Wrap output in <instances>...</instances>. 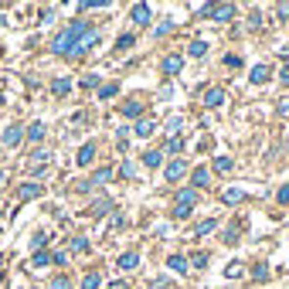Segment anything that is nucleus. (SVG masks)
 <instances>
[{
    "instance_id": "58836bf2",
    "label": "nucleus",
    "mask_w": 289,
    "mask_h": 289,
    "mask_svg": "<svg viewBox=\"0 0 289 289\" xmlns=\"http://www.w3.org/2000/svg\"><path fill=\"white\" fill-rule=\"evenodd\" d=\"M224 65H228V68H242V58H238V55H224Z\"/></svg>"
},
{
    "instance_id": "864d4df0",
    "label": "nucleus",
    "mask_w": 289,
    "mask_h": 289,
    "mask_svg": "<svg viewBox=\"0 0 289 289\" xmlns=\"http://www.w3.org/2000/svg\"><path fill=\"white\" fill-rule=\"evenodd\" d=\"M0 102H3V95H0Z\"/></svg>"
},
{
    "instance_id": "de8ad7c7",
    "label": "nucleus",
    "mask_w": 289,
    "mask_h": 289,
    "mask_svg": "<svg viewBox=\"0 0 289 289\" xmlns=\"http://www.w3.org/2000/svg\"><path fill=\"white\" fill-rule=\"evenodd\" d=\"M279 204H289V184L283 187V191H279Z\"/></svg>"
},
{
    "instance_id": "aec40b11",
    "label": "nucleus",
    "mask_w": 289,
    "mask_h": 289,
    "mask_svg": "<svg viewBox=\"0 0 289 289\" xmlns=\"http://www.w3.org/2000/svg\"><path fill=\"white\" fill-rule=\"evenodd\" d=\"M109 211H112V201H109V198H99V201L92 204V215H95V218L109 215Z\"/></svg>"
},
{
    "instance_id": "e433bc0d",
    "label": "nucleus",
    "mask_w": 289,
    "mask_h": 289,
    "mask_svg": "<svg viewBox=\"0 0 289 289\" xmlns=\"http://www.w3.org/2000/svg\"><path fill=\"white\" fill-rule=\"evenodd\" d=\"M184 143H180V136H170V143H167V153H180Z\"/></svg>"
},
{
    "instance_id": "412c9836",
    "label": "nucleus",
    "mask_w": 289,
    "mask_h": 289,
    "mask_svg": "<svg viewBox=\"0 0 289 289\" xmlns=\"http://www.w3.org/2000/svg\"><path fill=\"white\" fill-rule=\"evenodd\" d=\"M215 228H218V221H215V218H208V221H198V228H194V235H198V238H204V235H211Z\"/></svg>"
},
{
    "instance_id": "4be33fe9",
    "label": "nucleus",
    "mask_w": 289,
    "mask_h": 289,
    "mask_svg": "<svg viewBox=\"0 0 289 289\" xmlns=\"http://www.w3.org/2000/svg\"><path fill=\"white\" fill-rule=\"evenodd\" d=\"M248 78H252L255 85H262V82L269 78V65H266V62H262V65H255V68H252V75H248Z\"/></svg>"
},
{
    "instance_id": "ea45409f",
    "label": "nucleus",
    "mask_w": 289,
    "mask_h": 289,
    "mask_svg": "<svg viewBox=\"0 0 289 289\" xmlns=\"http://www.w3.org/2000/svg\"><path fill=\"white\" fill-rule=\"evenodd\" d=\"M119 174H123V177H133V174H136V167H133V163H130V160H126V163H123V167H119Z\"/></svg>"
},
{
    "instance_id": "473e14b6",
    "label": "nucleus",
    "mask_w": 289,
    "mask_h": 289,
    "mask_svg": "<svg viewBox=\"0 0 289 289\" xmlns=\"http://www.w3.org/2000/svg\"><path fill=\"white\" fill-rule=\"evenodd\" d=\"M191 266H194V269H208V255H204V252H198V255L191 259Z\"/></svg>"
},
{
    "instance_id": "f3484780",
    "label": "nucleus",
    "mask_w": 289,
    "mask_h": 289,
    "mask_svg": "<svg viewBox=\"0 0 289 289\" xmlns=\"http://www.w3.org/2000/svg\"><path fill=\"white\" fill-rule=\"evenodd\" d=\"M48 156H51L48 150H34V153H31V170H41V167L48 163Z\"/></svg>"
},
{
    "instance_id": "2f4dec72",
    "label": "nucleus",
    "mask_w": 289,
    "mask_h": 289,
    "mask_svg": "<svg viewBox=\"0 0 289 289\" xmlns=\"http://www.w3.org/2000/svg\"><path fill=\"white\" fill-rule=\"evenodd\" d=\"M51 289H72V279H68V276H55V279H51Z\"/></svg>"
},
{
    "instance_id": "09e8293b",
    "label": "nucleus",
    "mask_w": 289,
    "mask_h": 289,
    "mask_svg": "<svg viewBox=\"0 0 289 289\" xmlns=\"http://www.w3.org/2000/svg\"><path fill=\"white\" fill-rule=\"evenodd\" d=\"M279 78H283V82H286V85H289V65H286V68H283V72H279Z\"/></svg>"
},
{
    "instance_id": "c03bdc74",
    "label": "nucleus",
    "mask_w": 289,
    "mask_h": 289,
    "mask_svg": "<svg viewBox=\"0 0 289 289\" xmlns=\"http://www.w3.org/2000/svg\"><path fill=\"white\" fill-rule=\"evenodd\" d=\"M51 262H55V266H65V262H68V255H65V252H55V255H51Z\"/></svg>"
},
{
    "instance_id": "6ab92c4d",
    "label": "nucleus",
    "mask_w": 289,
    "mask_h": 289,
    "mask_svg": "<svg viewBox=\"0 0 289 289\" xmlns=\"http://www.w3.org/2000/svg\"><path fill=\"white\" fill-rule=\"evenodd\" d=\"M221 198H224V204H238V201H245V191L242 187H228Z\"/></svg>"
},
{
    "instance_id": "7c9ffc66",
    "label": "nucleus",
    "mask_w": 289,
    "mask_h": 289,
    "mask_svg": "<svg viewBox=\"0 0 289 289\" xmlns=\"http://www.w3.org/2000/svg\"><path fill=\"white\" fill-rule=\"evenodd\" d=\"M116 92H119V85H116V82H109V85H102V89H99V99H112Z\"/></svg>"
},
{
    "instance_id": "8fccbe9b",
    "label": "nucleus",
    "mask_w": 289,
    "mask_h": 289,
    "mask_svg": "<svg viewBox=\"0 0 289 289\" xmlns=\"http://www.w3.org/2000/svg\"><path fill=\"white\" fill-rule=\"evenodd\" d=\"M109 289H126V283H112V286H109Z\"/></svg>"
},
{
    "instance_id": "a878e982",
    "label": "nucleus",
    "mask_w": 289,
    "mask_h": 289,
    "mask_svg": "<svg viewBox=\"0 0 289 289\" xmlns=\"http://www.w3.org/2000/svg\"><path fill=\"white\" fill-rule=\"evenodd\" d=\"M174 27H177V21H160V24L153 27V38H163V34H170Z\"/></svg>"
},
{
    "instance_id": "7ed1b4c3",
    "label": "nucleus",
    "mask_w": 289,
    "mask_h": 289,
    "mask_svg": "<svg viewBox=\"0 0 289 289\" xmlns=\"http://www.w3.org/2000/svg\"><path fill=\"white\" fill-rule=\"evenodd\" d=\"M208 17L218 21V24L231 21V17H235V3H211V7H208Z\"/></svg>"
},
{
    "instance_id": "a211bd4d",
    "label": "nucleus",
    "mask_w": 289,
    "mask_h": 289,
    "mask_svg": "<svg viewBox=\"0 0 289 289\" xmlns=\"http://www.w3.org/2000/svg\"><path fill=\"white\" fill-rule=\"evenodd\" d=\"M109 180H112V167H99L95 177H92V187H95V184L102 187V184H109Z\"/></svg>"
},
{
    "instance_id": "2eb2a0df",
    "label": "nucleus",
    "mask_w": 289,
    "mask_h": 289,
    "mask_svg": "<svg viewBox=\"0 0 289 289\" xmlns=\"http://www.w3.org/2000/svg\"><path fill=\"white\" fill-rule=\"evenodd\" d=\"M136 266H140V255H136V252L119 255V269H123V272H130V269H136Z\"/></svg>"
},
{
    "instance_id": "b1692460",
    "label": "nucleus",
    "mask_w": 289,
    "mask_h": 289,
    "mask_svg": "<svg viewBox=\"0 0 289 289\" xmlns=\"http://www.w3.org/2000/svg\"><path fill=\"white\" fill-rule=\"evenodd\" d=\"M231 167H235L231 156H215V170L218 174H231Z\"/></svg>"
},
{
    "instance_id": "f704fd0d",
    "label": "nucleus",
    "mask_w": 289,
    "mask_h": 289,
    "mask_svg": "<svg viewBox=\"0 0 289 289\" xmlns=\"http://www.w3.org/2000/svg\"><path fill=\"white\" fill-rule=\"evenodd\" d=\"M252 279H259V283L269 279V266H255V269H252Z\"/></svg>"
},
{
    "instance_id": "f03ea898",
    "label": "nucleus",
    "mask_w": 289,
    "mask_h": 289,
    "mask_svg": "<svg viewBox=\"0 0 289 289\" xmlns=\"http://www.w3.org/2000/svg\"><path fill=\"white\" fill-rule=\"evenodd\" d=\"M194 204H198V191H194V187H184V191L177 194V211H174V218H191Z\"/></svg>"
},
{
    "instance_id": "bb28decb",
    "label": "nucleus",
    "mask_w": 289,
    "mask_h": 289,
    "mask_svg": "<svg viewBox=\"0 0 289 289\" xmlns=\"http://www.w3.org/2000/svg\"><path fill=\"white\" fill-rule=\"evenodd\" d=\"M187 55H191V58H204V55H208V44H204V41H191Z\"/></svg>"
},
{
    "instance_id": "72a5a7b5",
    "label": "nucleus",
    "mask_w": 289,
    "mask_h": 289,
    "mask_svg": "<svg viewBox=\"0 0 289 289\" xmlns=\"http://www.w3.org/2000/svg\"><path fill=\"white\" fill-rule=\"evenodd\" d=\"M224 276H228V279H238V276H242V262H231V266L224 269Z\"/></svg>"
},
{
    "instance_id": "cd10ccee",
    "label": "nucleus",
    "mask_w": 289,
    "mask_h": 289,
    "mask_svg": "<svg viewBox=\"0 0 289 289\" xmlns=\"http://www.w3.org/2000/svg\"><path fill=\"white\" fill-rule=\"evenodd\" d=\"M31 266H34V269H44V266H51V255H48V252H34Z\"/></svg>"
},
{
    "instance_id": "4468645a",
    "label": "nucleus",
    "mask_w": 289,
    "mask_h": 289,
    "mask_svg": "<svg viewBox=\"0 0 289 289\" xmlns=\"http://www.w3.org/2000/svg\"><path fill=\"white\" fill-rule=\"evenodd\" d=\"M191 184H194V191H198V187H208V167H194Z\"/></svg>"
},
{
    "instance_id": "c85d7f7f",
    "label": "nucleus",
    "mask_w": 289,
    "mask_h": 289,
    "mask_svg": "<svg viewBox=\"0 0 289 289\" xmlns=\"http://www.w3.org/2000/svg\"><path fill=\"white\" fill-rule=\"evenodd\" d=\"M102 286V279H99V272H89L85 279H82V289H99Z\"/></svg>"
},
{
    "instance_id": "c9c22d12",
    "label": "nucleus",
    "mask_w": 289,
    "mask_h": 289,
    "mask_svg": "<svg viewBox=\"0 0 289 289\" xmlns=\"http://www.w3.org/2000/svg\"><path fill=\"white\" fill-rule=\"evenodd\" d=\"M72 252H78V255H82V252H89V238H75V242H72Z\"/></svg>"
},
{
    "instance_id": "ddd939ff",
    "label": "nucleus",
    "mask_w": 289,
    "mask_h": 289,
    "mask_svg": "<svg viewBox=\"0 0 289 289\" xmlns=\"http://www.w3.org/2000/svg\"><path fill=\"white\" fill-rule=\"evenodd\" d=\"M44 133H48V130H44V123H31V126H27V140H31V143H41V140H44Z\"/></svg>"
},
{
    "instance_id": "423d86ee",
    "label": "nucleus",
    "mask_w": 289,
    "mask_h": 289,
    "mask_svg": "<svg viewBox=\"0 0 289 289\" xmlns=\"http://www.w3.org/2000/svg\"><path fill=\"white\" fill-rule=\"evenodd\" d=\"M180 68H184V58H180V55H170V58H163V65H160L163 75H177Z\"/></svg>"
},
{
    "instance_id": "a19ab883",
    "label": "nucleus",
    "mask_w": 289,
    "mask_h": 289,
    "mask_svg": "<svg viewBox=\"0 0 289 289\" xmlns=\"http://www.w3.org/2000/svg\"><path fill=\"white\" fill-rule=\"evenodd\" d=\"M150 289H170V279H153Z\"/></svg>"
},
{
    "instance_id": "79ce46f5",
    "label": "nucleus",
    "mask_w": 289,
    "mask_h": 289,
    "mask_svg": "<svg viewBox=\"0 0 289 289\" xmlns=\"http://www.w3.org/2000/svg\"><path fill=\"white\" fill-rule=\"evenodd\" d=\"M82 85H85V89H95V85H99V78H95V75H85V78H82Z\"/></svg>"
},
{
    "instance_id": "3c124183",
    "label": "nucleus",
    "mask_w": 289,
    "mask_h": 289,
    "mask_svg": "<svg viewBox=\"0 0 289 289\" xmlns=\"http://www.w3.org/2000/svg\"><path fill=\"white\" fill-rule=\"evenodd\" d=\"M0 180H3V170H0Z\"/></svg>"
},
{
    "instance_id": "6e6552de",
    "label": "nucleus",
    "mask_w": 289,
    "mask_h": 289,
    "mask_svg": "<svg viewBox=\"0 0 289 289\" xmlns=\"http://www.w3.org/2000/svg\"><path fill=\"white\" fill-rule=\"evenodd\" d=\"M184 174H187V163H184V160H174V163H167V180H170V184H174V180H180Z\"/></svg>"
},
{
    "instance_id": "20e7f679",
    "label": "nucleus",
    "mask_w": 289,
    "mask_h": 289,
    "mask_svg": "<svg viewBox=\"0 0 289 289\" xmlns=\"http://www.w3.org/2000/svg\"><path fill=\"white\" fill-rule=\"evenodd\" d=\"M130 17H133V24H140V27H146V24L153 21V14H150V3H133Z\"/></svg>"
},
{
    "instance_id": "39448f33",
    "label": "nucleus",
    "mask_w": 289,
    "mask_h": 289,
    "mask_svg": "<svg viewBox=\"0 0 289 289\" xmlns=\"http://www.w3.org/2000/svg\"><path fill=\"white\" fill-rule=\"evenodd\" d=\"M92 160H95V143L89 140V143H85V146H82V150H78V156H75V163H78V167H89Z\"/></svg>"
},
{
    "instance_id": "1a4fd4ad",
    "label": "nucleus",
    "mask_w": 289,
    "mask_h": 289,
    "mask_svg": "<svg viewBox=\"0 0 289 289\" xmlns=\"http://www.w3.org/2000/svg\"><path fill=\"white\" fill-rule=\"evenodd\" d=\"M51 92H55V95H68V92H72V78H68V75H58V78L51 82Z\"/></svg>"
},
{
    "instance_id": "5701e85b",
    "label": "nucleus",
    "mask_w": 289,
    "mask_h": 289,
    "mask_svg": "<svg viewBox=\"0 0 289 289\" xmlns=\"http://www.w3.org/2000/svg\"><path fill=\"white\" fill-rule=\"evenodd\" d=\"M143 163H146V167H160V163H163V153H160V150H146Z\"/></svg>"
},
{
    "instance_id": "393cba45",
    "label": "nucleus",
    "mask_w": 289,
    "mask_h": 289,
    "mask_svg": "<svg viewBox=\"0 0 289 289\" xmlns=\"http://www.w3.org/2000/svg\"><path fill=\"white\" fill-rule=\"evenodd\" d=\"M153 130H156L153 119H140V123H136V136H153Z\"/></svg>"
},
{
    "instance_id": "f8f14e48",
    "label": "nucleus",
    "mask_w": 289,
    "mask_h": 289,
    "mask_svg": "<svg viewBox=\"0 0 289 289\" xmlns=\"http://www.w3.org/2000/svg\"><path fill=\"white\" fill-rule=\"evenodd\" d=\"M123 116H126V119H140V116H143V102H136V99L126 102V106H123Z\"/></svg>"
},
{
    "instance_id": "9b49d317",
    "label": "nucleus",
    "mask_w": 289,
    "mask_h": 289,
    "mask_svg": "<svg viewBox=\"0 0 289 289\" xmlns=\"http://www.w3.org/2000/svg\"><path fill=\"white\" fill-rule=\"evenodd\" d=\"M204 102H208L211 109L224 106V89H208V92H204Z\"/></svg>"
},
{
    "instance_id": "603ef678",
    "label": "nucleus",
    "mask_w": 289,
    "mask_h": 289,
    "mask_svg": "<svg viewBox=\"0 0 289 289\" xmlns=\"http://www.w3.org/2000/svg\"><path fill=\"white\" fill-rule=\"evenodd\" d=\"M0 266H3V259H0Z\"/></svg>"
},
{
    "instance_id": "4c0bfd02",
    "label": "nucleus",
    "mask_w": 289,
    "mask_h": 289,
    "mask_svg": "<svg viewBox=\"0 0 289 289\" xmlns=\"http://www.w3.org/2000/svg\"><path fill=\"white\" fill-rule=\"evenodd\" d=\"M180 130H184V123H180V119H177V116H174V119H170V123H167V133H174V136H177V133H180Z\"/></svg>"
},
{
    "instance_id": "a18cd8bd",
    "label": "nucleus",
    "mask_w": 289,
    "mask_h": 289,
    "mask_svg": "<svg viewBox=\"0 0 289 289\" xmlns=\"http://www.w3.org/2000/svg\"><path fill=\"white\" fill-rule=\"evenodd\" d=\"M51 17H55V7H48V10H41V21H44V24H51Z\"/></svg>"
},
{
    "instance_id": "dca6fc26",
    "label": "nucleus",
    "mask_w": 289,
    "mask_h": 289,
    "mask_svg": "<svg viewBox=\"0 0 289 289\" xmlns=\"http://www.w3.org/2000/svg\"><path fill=\"white\" fill-rule=\"evenodd\" d=\"M167 266H170V269H174V272H180V276H184V272H187V269H191V262H187V259H184V255H170V259H167Z\"/></svg>"
},
{
    "instance_id": "c756f323",
    "label": "nucleus",
    "mask_w": 289,
    "mask_h": 289,
    "mask_svg": "<svg viewBox=\"0 0 289 289\" xmlns=\"http://www.w3.org/2000/svg\"><path fill=\"white\" fill-rule=\"evenodd\" d=\"M133 44H136V38H133V34H119V41H116V48H119V51H126V48H133Z\"/></svg>"
},
{
    "instance_id": "f257e3e1",
    "label": "nucleus",
    "mask_w": 289,
    "mask_h": 289,
    "mask_svg": "<svg viewBox=\"0 0 289 289\" xmlns=\"http://www.w3.org/2000/svg\"><path fill=\"white\" fill-rule=\"evenodd\" d=\"M99 41V27L92 21H72L51 38V51L58 58H78Z\"/></svg>"
},
{
    "instance_id": "9d476101",
    "label": "nucleus",
    "mask_w": 289,
    "mask_h": 289,
    "mask_svg": "<svg viewBox=\"0 0 289 289\" xmlns=\"http://www.w3.org/2000/svg\"><path fill=\"white\" fill-rule=\"evenodd\" d=\"M41 191H44L41 184H24V187L17 191V198H21V201H34V198H41Z\"/></svg>"
},
{
    "instance_id": "0eeeda50",
    "label": "nucleus",
    "mask_w": 289,
    "mask_h": 289,
    "mask_svg": "<svg viewBox=\"0 0 289 289\" xmlns=\"http://www.w3.org/2000/svg\"><path fill=\"white\" fill-rule=\"evenodd\" d=\"M24 136H27V133H24L21 126H7V130H3V146H17Z\"/></svg>"
},
{
    "instance_id": "49530a36",
    "label": "nucleus",
    "mask_w": 289,
    "mask_h": 289,
    "mask_svg": "<svg viewBox=\"0 0 289 289\" xmlns=\"http://www.w3.org/2000/svg\"><path fill=\"white\" fill-rule=\"evenodd\" d=\"M276 14H279V17L286 21V17H289V3H279V7H276Z\"/></svg>"
},
{
    "instance_id": "37998d69",
    "label": "nucleus",
    "mask_w": 289,
    "mask_h": 289,
    "mask_svg": "<svg viewBox=\"0 0 289 289\" xmlns=\"http://www.w3.org/2000/svg\"><path fill=\"white\" fill-rule=\"evenodd\" d=\"M31 245H34V248H41V245H48V235H34V238H31Z\"/></svg>"
}]
</instances>
